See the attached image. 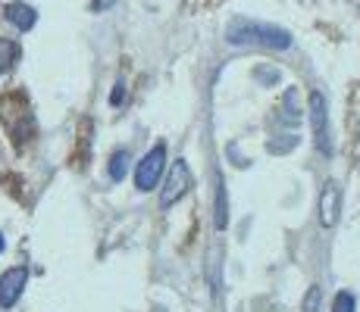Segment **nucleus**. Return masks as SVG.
<instances>
[{
    "instance_id": "1",
    "label": "nucleus",
    "mask_w": 360,
    "mask_h": 312,
    "mask_svg": "<svg viewBox=\"0 0 360 312\" xmlns=\"http://www.w3.org/2000/svg\"><path fill=\"white\" fill-rule=\"evenodd\" d=\"M226 38L229 44H257V47H273V50H285L292 47V34L279 25H263L254 22V19H232L229 29H226Z\"/></svg>"
},
{
    "instance_id": "2",
    "label": "nucleus",
    "mask_w": 360,
    "mask_h": 312,
    "mask_svg": "<svg viewBox=\"0 0 360 312\" xmlns=\"http://www.w3.org/2000/svg\"><path fill=\"white\" fill-rule=\"evenodd\" d=\"M163 165H166V147L163 144H157L154 150H150L148 156L138 163L135 169V184L138 191H150V187H157V182H160L163 175Z\"/></svg>"
},
{
    "instance_id": "3",
    "label": "nucleus",
    "mask_w": 360,
    "mask_h": 312,
    "mask_svg": "<svg viewBox=\"0 0 360 312\" xmlns=\"http://www.w3.org/2000/svg\"><path fill=\"white\" fill-rule=\"evenodd\" d=\"M310 122H314V141L320 147V154H332V137H329V116H326V97L314 91L310 97Z\"/></svg>"
},
{
    "instance_id": "4",
    "label": "nucleus",
    "mask_w": 360,
    "mask_h": 312,
    "mask_svg": "<svg viewBox=\"0 0 360 312\" xmlns=\"http://www.w3.org/2000/svg\"><path fill=\"white\" fill-rule=\"evenodd\" d=\"M188 187H191V172H188V165H185V159H176V163H172V169H169V178H166V187H163V200H160V203H163V206L179 203V200L188 194Z\"/></svg>"
},
{
    "instance_id": "5",
    "label": "nucleus",
    "mask_w": 360,
    "mask_h": 312,
    "mask_svg": "<svg viewBox=\"0 0 360 312\" xmlns=\"http://www.w3.org/2000/svg\"><path fill=\"white\" fill-rule=\"evenodd\" d=\"M25 281H29V272L25 269H10V272L0 278V306H13V303L19 300V294H22Z\"/></svg>"
},
{
    "instance_id": "6",
    "label": "nucleus",
    "mask_w": 360,
    "mask_h": 312,
    "mask_svg": "<svg viewBox=\"0 0 360 312\" xmlns=\"http://www.w3.org/2000/svg\"><path fill=\"white\" fill-rule=\"evenodd\" d=\"M338 212H342V194H338L335 184H326L320 194V222L332 228L338 222Z\"/></svg>"
},
{
    "instance_id": "7",
    "label": "nucleus",
    "mask_w": 360,
    "mask_h": 312,
    "mask_svg": "<svg viewBox=\"0 0 360 312\" xmlns=\"http://www.w3.org/2000/svg\"><path fill=\"white\" fill-rule=\"evenodd\" d=\"M6 19H10L19 32H29L32 25L38 22V13H34L29 4H10L6 6Z\"/></svg>"
},
{
    "instance_id": "8",
    "label": "nucleus",
    "mask_w": 360,
    "mask_h": 312,
    "mask_svg": "<svg viewBox=\"0 0 360 312\" xmlns=\"http://www.w3.org/2000/svg\"><path fill=\"white\" fill-rule=\"evenodd\" d=\"M126 169H129V154L126 150H116V154L110 156V178H113V182H122V178H126Z\"/></svg>"
},
{
    "instance_id": "9",
    "label": "nucleus",
    "mask_w": 360,
    "mask_h": 312,
    "mask_svg": "<svg viewBox=\"0 0 360 312\" xmlns=\"http://www.w3.org/2000/svg\"><path fill=\"white\" fill-rule=\"evenodd\" d=\"M217 197H219V203H217V228H223L226 225V191H223V182L217 178Z\"/></svg>"
},
{
    "instance_id": "10",
    "label": "nucleus",
    "mask_w": 360,
    "mask_h": 312,
    "mask_svg": "<svg viewBox=\"0 0 360 312\" xmlns=\"http://www.w3.org/2000/svg\"><path fill=\"white\" fill-rule=\"evenodd\" d=\"M13 57H16V44H10V41H0V72L10 66Z\"/></svg>"
},
{
    "instance_id": "11",
    "label": "nucleus",
    "mask_w": 360,
    "mask_h": 312,
    "mask_svg": "<svg viewBox=\"0 0 360 312\" xmlns=\"http://www.w3.org/2000/svg\"><path fill=\"white\" fill-rule=\"evenodd\" d=\"M332 312H354V297L351 294H338L332 303Z\"/></svg>"
},
{
    "instance_id": "12",
    "label": "nucleus",
    "mask_w": 360,
    "mask_h": 312,
    "mask_svg": "<svg viewBox=\"0 0 360 312\" xmlns=\"http://www.w3.org/2000/svg\"><path fill=\"white\" fill-rule=\"evenodd\" d=\"M316 306H320V287H310L307 300H304V312H316Z\"/></svg>"
},
{
    "instance_id": "13",
    "label": "nucleus",
    "mask_w": 360,
    "mask_h": 312,
    "mask_svg": "<svg viewBox=\"0 0 360 312\" xmlns=\"http://www.w3.org/2000/svg\"><path fill=\"white\" fill-rule=\"evenodd\" d=\"M122 97H126V91H122V85H116V88H113V94H110V103L116 107V103H122Z\"/></svg>"
},
{
    "instance_id": "14",
    "label": "nucleus",
    "mask_w": 360,
    "mask_h": 312,
    "mask_svg": "<svg viewBox=\"0 0 360 312\" xmlns=\"http://www.w3.org/2000/svg\"><path fill=\"white\" fill-rule=\"evenodd\" d=\"M107 4H110V0H94V10H103Z\"/></svg>"
},
{
    "instance_id": "15",
    "label": "nucleus",
    "mask_w": 360,
    "mask_h": 312,
    "mask_svg": "<svg viewBox=\"0 0 360 312\" xmlns=\"http://www.w3.org/2000/svg\"><path fill=\"white\" fill-rule=\"evenodd\" d=\"M0 253H4V238H0Z\"/></svg>"
}]
</instances>
